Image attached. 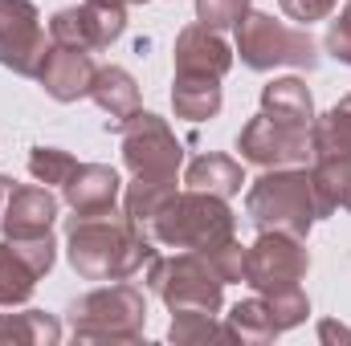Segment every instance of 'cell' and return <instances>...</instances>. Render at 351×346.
<instances>
[{
	"instance_id": "11",
	"label": "cell",
	"mask_w": 351,
	"mask_h": 346,
	"mask_svg": "<svg viewBox=\"0 0 351 346\" xmlns=\"http://www.w3.org/2000/svg\"><path fill=\"white\" fill-rule=\"evenodd\" d=\"M49 41L41 29V12L33 0H0V66L33 78Z\"/></svg>"
},
{
	"instance_id": "1",
	"label": "cell",
	"mask_w": 351,
	"mask_h": 346,
	"mask_svg": "<svg viewBox=\"0 0 351 346\" xmlns=\"http://www.w3.org/2000/svg\"><path fill=\"white\" fill-rule=\"evenodd\" d=\"M66 257L82 281H131L156 257V241L123 212L70 216L66 224Z\"/></svg>"
},
{
	"instance_id": "15",
	"label": "cell",
	"mask_w": 351,
	"mask_h": 346,
	"mask_svg": "<svg viewBox=\"0 0 351 346\" xmlns=\"http://www.w3.org/2000/svg\"><path fill=\"white\" fill-rule=\"evenodd\" d=\"M62 196L74 216H102V212H114L123 196V179L106 163H78L74 175L62 183Z\"/></svg>"
},
{
	"instance_id": "8",
	"label": "cell",
	"mask_w": 351,
	"mask_h": 346,
	"mask_svg": "<svg viewBox=\"0 0 351 346\" xmlns=\"http://www.w3.org/2000/svg\"><path fill=\"white\" fill-rule=\"evenodd\" d=\"M306 273H311V249H306L302 237L262 232L245 249V285H254L262 297L286 293V289H302Z\"/></svg>"
},
{
	"instance_id": "25",
	"label": "cell",
	"mask_w": 351,
	"mask_h": 346,
	"mask_svg": "<svg viewBox=\"0 0 351 346\" xmlns=\"http://www.w3.org/2000/svg\"><path fill=\"white\" fill-rule=\"evenodd\" d=\"M315 187L323 196L327 216H335L339 208L351 212V155H335V159H315Z\"/></svg>"
},
{
	"instance_id": "4",
	"label": "cell",
	"mask_w": 351,
	"mask_h": 346,
	"mask_svg": "<svg viewBox=\"0 0 351 346\" xmlns=\"http://www.w3.org/2000/svg\"><path fill=\"white\" fill-rule=\"evenodd\" d=\"M66 322L78 343H139L147 326V297L131 281H110L74 297Z\"/></svg>"
},
{
	"instance_id": "22",
	"label": "cell",
	"mask_w": 351,
	"mask_h": 346,
	"mask_svg": "<svg viewBox=\"0 0 351 346\" xmlns=\"http://www.w3.org/2000/svg\"><path fill=\"white\" fill-rule=\"evenodd\" d=\"M311 143H315V159L351 155V94H343L323 118H315V127H311Z\"/></svg>"
},
{
	"instance_id": "20",
	"label": "cell",
	"mask_w": 351,
	"mask_h": 346,
	"mask_svg": "<svg viewBox=\"0 0 351 346\" xmlns=\"http://www.w3.org/2000/svg\"><path fill=\"white\" fill-rule=\"evenodd\" d=\"M184 183H188V187H196V191H213V196L229 200V196H237V191H241L245 172H241V163H237L233 155L204 151V155H196V159L188 163Z\"/></svg>"
},
{
	"instance_id": "9",
	"label": "cell",
	"mask_w": 351,
	"mask_h": 346,
	"mask_svg": "<svg viewBox=\"0 0 351 346\" xmlns=\"http://www.w3.org/2000/svg\"><path fill=\"white\" fill-rule=\"evenodd\" d=\"M237 151L245 163H258V168H306V163H315L311 131L286 127L262 110L237 131Z\"/></svg>"
},
{
	"instance_id": "21",
	"label": "cell",
	"mask_w": 351,
	"mask_h": 346,
	"mask_svg": "<svg viewBox=\"0 0 351 346\" xmlns=\"http://www.w3.org/2000/svg\"><path fill=\"white\" fill-rule=\"evenodd\" d=\"M225 326H229L233 343H245V346H265L282 334V330L274 326V314H269V306H265L262 293L237 302V306L225 314Z\"/></svg>"
},
{
	"instance_id": "5",
	"label": "cell",
	"mask_w": 351,
	"mask_h": 346,
	"mask_svg": "<svg viewBox=\"0 0 351 346\" xmlns=\"http://www.w3.org/2000/svg\"><path fill=\"white\" fill-rule=\"evenodd\" d=\"M237 53H241V66L254 74H269L278 66H290V70L319 66V45L302 25L274 21L269 12H254V8L237 21Z\"/></svg>"
},
{
	"instance_id": "17",
	"label": "cell",
	"mask_w": 351,
	"mask_h": 346,
	"mask_svg": "<svg viewBox=\"0 0 351 346\" xmlns=\"http://www.w3.org/2000/svg\"><path fill=\"white\" fill-rule=\"evenodd\" d=\"M262 114L286 122V127H315V98L302 78H274L269 86H262Z\"/></svg>"
},
{
	"instance_id": "34",
	"label": "cell",
	"mask_w": 351,
	"mask_h": 346,
	"mask_svg": "<svg viewBox=\"0 0 351 346\" xmlns=\"http://www.w3.org/2000/svg\"><path fill=\"white\" fill-rule=\"evenodd\" d=\"M98 4H131V0H98Z\"/></svg>"
},
{
	"instance_id": "24",
	"label": "cell",
	"mask_w": 351,
	"mask_h": 346,
	"mask_svg": "<svg viewBox=\"0 0 351 346\" xmlns=\"http://www.w3.org/2000/svg\"><path fill=\"white\" fill-rule=\"evenodd\" d=\"M176 196V179H131L123 191V212L147 232V224L156 220V212Z\"/></svg>"
},
{
	"instance_id": "12",
	"label": "cell",
	"mask_w": 351,
	"mask_h": 346,
	"mask_svg": "<svg viewBox=\"0 0 351 346\" xmlns=\"http://www.w3.org/2000/svg\"><path fill=\"white\" fill-rule=\"evenodd\" d=\"M94 74H98V66H94V57L86 49L49 41V49H45V57H41L33 78L53 102H78V98H90Z\"/></svg>"
},
{
	"instance_id": "13",
	"label": "cell",
	"mask_w": 351,
	"mask_h": 346,
	"mask_svg": "<svg viewBox=\"0 0 351 346\" xmlns=\"http://www.w3.org/2000/svg\"><path fill=\"white\" fill-rule=\"evenodd\" d=\"M172 62H176V74H196V78H221L233 70V49L229 41L208 29V25H184L176 33V49H172Z\"/></svg>"
},
{
	"instance_id": "26",
	"label": "cell",
	"mask_w": 351,
	"mask_h": 346,
	"mask_svg": "<svg viewBox=\"0 0 351 346\" xmlns=\"http://www.w3.org/2000/svg\"><path fill=\"white\" fill-rule=\"evenodd\" d=\"M168 338L176 346H200V343H213V338L233 343L229 326L217 322V314H208V310H176L172 326H168Z\"/></svg>"
},
{
	"instance_id": "30",
	"label": "cell",
	"mask_w": 351,
	"mask_h": 346,
	"mask_svg": "<svg viewBox=\"0 0 351 346\" xmlns=\"http://www.w3.org/2000/svg\"><path fill=\"white\" fill-rule=\"evenodd\" d=\"M323 49L335 57V62H343L351 66V0L343 4V12L327 25V37H323Z\"/></svg>"
},
{
	"instance_id": "3",
	"label": "cell",
	"mask_w": 351,
	"mask_h": 346,
	"mask_svg": "<svg viewBox=\"0 0 351 346\" xmlns=\"http://www.w3.org/2000/svg\"><path fill=\"white\" fill-rule=\"evenodd\" d=\"M245 216L258 232H290L306 241L315 220H327V208L306 168H265L245 191Z\"/></svg>"
},
{
	"instance_id": "14",
	"label": "cell",
	"mask_w": 351,
	"mask_h": 346,
	"mask_svg": "<svg viewBox=\"0 0 351 346\" xmlns=\"http://www.w3.org/2000/svg\"><path fill=\"white\" fill-rule=\"evenodd\" d=\"M53 220H58V196L45 183H12L0 216V237L8 241L41 237V232H53Z\"/></svg>"
},
{
	"instance_id": "33",
	"label": "cell",
	"mask_w": 351,
	"mask_h": 346,
	"mask_svg": "<svg viewBox=\"0 0 351 346\" xmlns=\"http://www.w3.org/2000/svg\"><path fill=\"white\" fill-rule=\"evenodd\" d=\"M12 175H0V216H4V204H8V191H12Z\"/></svg>"
},
{
	"instance_id": "29",
	"label": "cell",
	"mask_w": 351,
	"mask_h": 346,
	"mask_svg": "<svg viewBox=\"0 0 351 346\" xmlns=\"http://www.w3.org/2000/svg\"><path fill=\"white\" fill-rule=\"evenodd\" d=\"M250 12V0H196V21L225 33V29H237V21Z\"/></svg>"
},
{
	"instance_id": "6",
	"label": "cell",
	"mask_w": 351,
	"mask_h": 346,
	"mask_svg": "<svg viewBox=\"0 0 351 346\" xmlns=\"http://www.w3.org/2000/svg\"><path fill=\"white\" fill-rule=\"evenodd\" d=\"M147 273V289L168 306V310H208L217 314L225 306V277L213 269V261L200 253L180 249L176 257H152Z\"/></svg>"
},
{
	"instance_id": "32",
	"label": "cell",
	"mask_w": 351,
	"mask_h": 346,
	"mask_svg": "<svg viewBox=\"0 0 351 346\" xmlns=\"http://www.w3.org/2000/svg\"><path fill=\"white\" fill-rule=\"evenodd\" d=\"M319 338H323V343H335V338L351 343V330L348 326H339V322H323V326H319Z\"/></svg>"
},
{
	"instance_id": "7",
	"label": "cell",
	"mask_w": 351,
	"mask_h": 346,
	"mask_svg": "<svg viewBox=\"0 0 351 346\" xmlns=\"http://www.w3.org/2000/svg\"><path fill=\"white\" fill-rule=\"evenodd\" d=\"M123 163L131 179H176L180 163H184V147L172 135L168 118L152 114V110H135L123 122Z\"/></svg>"
},
{
	"instance_id": "16",
	"label": "cell",
	"mask_w": 351,
	"mask_h": 346,
	"mask_svg": "<svg viewBox=\"0 0 351 346\" xmlns=\"http://www.w3.org/2000/svg\"><path fill=\"white\" fill-rule=\"evenodd\" d=\"M94 106L106 114V131H123V122L139 110V82L123 70V66H98L94 86H90Z\"/></svg>"
},
{
	"instance_id": "10",
	"label": "cell",
	"mask_w": 351,
	"mask_h": 346,
	"mask_svg": "<svg viewBox=\"0 0 351 346\" xmlns=\"http://www.w3.org/2000/svg\"><path fill=\"white\" fill-rule=\"evenodd\" d=\"M127 33V4H98L82 0L70 8H58L49 16V41L74 45V49H110L119 37Z\"/></svg>"
},
{
	"instance_id": "19",
	"label": "cell",
	"mask_w": 351,
	"mask_h": 346,
	"mask_svg": "<svg viewBox=\"0 0 351 346\" xmlns=\"http://www.w3.org/2000/svg\"><path fill=\"white\" fill-rule=\"evenodd\" d=\"M41 277H45V273L33 265V257H29L21 245L0 241V306H4V310L25 306V302L33 297V289H37Z\"/></svg>"
},
{
	"instance_id": "35",
	"label": "cell",
	"mask_w": 351,
	"mask_h": 346,
	"mask_svg": "<svg viewBox=\"0 0 351 346\" xmlns=\"http://www.w3.org/2000/svg\"><path fill=\"white\" fill-rule=\"evenodd\" d=\"M131 4H152V0H131Z\"/></svg>"
},
{
	"instance_id": "27",
	"label": "cell",
	"mask_w": 351,
	"mask_h": 346,
	"mask_svg": "<svg viewBox=\"0 0 351 346\" xmlns=\"http://www.w3.org/2000/svg\"><path fill=\"white\" fill-rule=\"evenodd\" d=\"M74 168H78V159L62 147H33L29 151V175L45 187H62L74 175Z\"/></svg>"
},
{
	"instance_id": "23",
	"label": "cell",
	"mask_w": 351,
	"mask_h": 346,
	"mask_svg": "<svg viewBox=\"0 0 351 346\" xmlns=\"http://www.w3.org/2000/svg\"><path fill=\"white\" fill-rule=\"evenodd\" d=\"M0 343L21 346H53L62 343V322L45 310H25V314H0Z\"/></svg>"
},
{
	"instance_id": "28",
	"label": "cell",
	"mask_w": 351,
	"mask_h": 346,
	"mask_svg": "<svg viewBox=\"0 0 351 346\" xmlns=\"http://www.w3.org/2000/svg\"><path fill=\"white\" fill-rule=\"evenodd\" d=\"M265 306H269V314H274V326L286 334V330H294V326H302L306 322V314H311V297L302 293V289H286V293H269L265 297Z\"/></svg>"
},
{
	"instance_id": "18",
	"label": "cell",
	"mask_w": 351,
	"mask_h": 346,
	"mask_svg": "<svg viewBox=\"0 0 351 346\" xmlns=\"http://www.w3.org/2000/svg\"><path fill=\"white\" fill-rule=\"evenodd\" d=\"M225 106L221 78H196V74H176L172 78V110L176 118L188 122H208Z\"/></svg>"
},
{
	"instance_id": "2",
	"label": "cell",
	"mask_w": 351,
	"mask_h": 346,
	"mask_svg": "<svg viewBox=\"0 0 351 346\" xmlns=\"http://www.w3.org/2000/svg\"><path fill=\"white\" fill-rule=\"evenodd\" d=\"M147 237L164 249H188V253L213 257L217 249L237 241V216H233L229 200H221L213 191L184 187L156 212V220L147 224Z\"/></svg>"
},
{
	"instance_id": "31",
	"label": "cell",
	"mask_w": 351,
	"mask_h": 346,
	"mask_svg": "<svg viewBox=\"0 0 351 346\" xmlns=\"http://www.w3.org/2000/svg\"><path fill=\"white\" fill-rule=\"evenodd\" d=\"M335 4H339V0H278V8H282L290 21H298L302 29L315 25V21H327V16L335 12Z\"/></svg>"
}]
</instances>
